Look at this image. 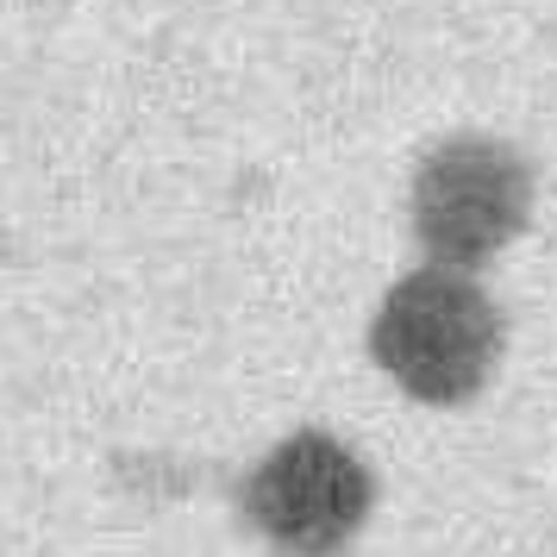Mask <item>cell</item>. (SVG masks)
<instances>
[{
	"label": "cell",
	"mask_w": 557,
	"mask_h": 557,
	"mask_svg": "<svg viewBox=\"0 0 557 557\" xmlns=\"http://www.w3.org/2000/svg\"><path fill=\"white\" fill-rule=\"evenodd\" d=\"M502 351V313L476 282L451 263H426L388 295L376 320L382 370L420 401H463Z\"/></svg>",
	"instance_id": "obj_1"
},
{
	"label": "cell",
	"mask_w": 557,
	"mask_h": 557,
	"mask_svg": "<svg viewBox=\"0 0 557 557\" xmlns=\"http://www.w3.org/2000/svg\"><path fill=\"white\" fill-rule=\"evenodd\" d=\"M245 513L282 557H332L370 513V476L345 445L301 432L257 463Z\"/></svg>",
	"instance_id": "obj_2"
},
{
	"label": "cell",
	"mask_w": 557,
	"mask_h": 557,
	"mask_svg": "<svg viewBox=\"0 0 557 557\" xmlns=\"http://www.w3.org/2000/svg\"><path fill=\"white\" fill-rule=\"evenodd\" d=\"M527 163L495 138H457L420 170V238L432 263L482 270L513 232L527 226Z\"/></svg>",
	"instance_id": "obj_3"
}]
</instances>
